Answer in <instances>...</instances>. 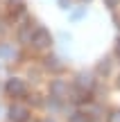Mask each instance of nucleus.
Returning a JSON list of instances; mask_svg holds the SVG:
<instances>
[{"label":"nucleus","instance_id":"2","mask_svg":"<svg viewBox=\"0 0 120 122\" xmlns=\"http://www.w3.org/2000/svg\"><path fill=\"white\" fill-rule=\"evenodd\" d=\"M5 91H7V95H11V97H23L27 93V86H25L23 79L11 77V79H7V84H5Z\"/></svg>","mask_w":120,"mask_h":122},{"label":"nucleus","instance_id":"13","mask_svg":"<svg viewBox=\"0 0 120 122\" xmlns=\"http://www.w3.org/2000/svg\"><path fill=\"white\" fill-rule=\"evenodd\" d=\"M61 9H70V0H61Z\"/></svg>","mask_w":120,"mask_h":122},{"label":"nucleus","instance_id":"15","mask_svg":"<svg viewBox=\"0 0 120 122\" xmlns=\"http://www.w3.org/2000/svg\"><path fill=\"white\" fill-rule=\"evenodd\" d=\"M116 54H118V57H120V39L116 41Z\"/></svg>","mask_w":120,"mask_h":122},{"label":"nucleus","instance_id":"6","mask_svg":"<svg viewBox=\"0 0 120 122\" xmlns=\"http://www.w3.org/2000/svg\"><path fill=\"white\" fill-rule=\"evenodd\" d=\"M75 86L79 88V91H91V88H93V79L89 77V75H77V79H75Z\"/></svg>","mask_w":120,"mask_h":122},{"label":"nucleus","instance_id":"10","mask_svg":"<svg viewBox=\"0 0 120 122\" xmlns=\"http://www.w3.org/2000/svg\"><path fill=\"white\" fill-rule=\"evenodd\" d=\"M70 122H93V118H91V115H86V113H79V111H77V113L70 115Z\"/></svg>","mask_w":120,"mask_h":122},{"label":"nucleus","instance_id":"14","mask_svg":"<svg viewBox=\"0 0 120 122\" xmlns=\"http://www.w3.org/2000/svg\"><path fill=\"white\" fill-rule=\"evenodd\" d=\"M104 2H107V5H109V7H111V9H113V7H116V5H118V0H104Z\"/></svg>","mask_w":120,"mask_h":122},{"label":"nucleus","instance_id":"5","mask_svg":"<svg viewBox=\"0 0 120 122\" xmlns=\"http://www.w3.org/2000/svg\"><path fill=\"white\" fill-rule=\"evenodd\" d=\"M36 27H32V23H27V25H23L21 30H18V41L21 43H32V36H34Z\"/></svg>","mask_w":120,"mask_h":122},{"label":"nucleus","instance_id":"8","mask_svg":"<svg viewBox=\"0 0 120 122\" xmlns=\"http://www.w3.org/2000/svg\"><path fill=\"white\" fill-rule=\"evenodd\" d=\"M45 68H48V70H54V72H59L63 66H61V61H59L57 57H48V59H45Z\"/></svg>","mask_w":120,"mask_h":122},{"label":"nucleus","instance_id":"12","mask_svg":"<svg viewBox=\"0 0 120 122\" xmlns=\"http://www.w3.org/2000/svg\"><path fill=\"white\" fill-rule=\"evenodd\" d=\"M109 122H120V111H116V113L109 115Z\"/></svg>","mask_w":120,"mask_h":122},{"label":"nucleus","instance_id":"4","mask_svg":"<svg viewBox=\"0 0 120 122\" xmlns=\"http://www.w3.org/2000/svg\"><path fill=\"white\" fill-rule=\"evenodd\" d=\"M27 115H30V111H27V106H23V104H14L11 109H9V120L11 122H25Z\"/></svg>","mask_w":120,"mask_h":122},{"label":"nucleus","instance_id":"1","mask_svg":"<svg viewBox=\"0 0 120 122\" xmlns=\"http://www.w3.org/2000/svg\"><path fill=\"white\" fill-rule=\"evenodd\" d=\"M32 45H34L36 50H45L52 45V34H50L45 27H36L34 36H32Z\"/></svg>","mask_w":120,"mask_h":122},{"label":"nucleus","instance_id":"3","mask_svg":"<svg viewBox=\"0 0 120 122\" xmlns=\"http://www.w3.org/2000/svg\"><path fill=\"white\" fill-rule=\"evenodd\" d=\"M68 95V84L63 81V79H54V81H50V97H54V100H61V97Z\"/></svg>","mask_w":120,"mask_h":122},{"label":"nucleus","instance_id":"11","mask_svg":"<svg viewBox=\"0 0 120 122\" xmlns=\"http://www.w3.org/2000/svg\"><path fill=\"white\" fill-rule=\"evenodd\" d=\"M109 70H111V61H109V59H102V61L98 63V72H100V75H107Z\"/></svg>","mask_w":120,"mask_h":122},{"label":"nucleus","instance_id":"9","mask_svg":"<svg viewBox=\"0 0 120 122\" xmlns=\"http://www.w3.org/2000/svg\"><path fill=\"white\" fill-rule=\"evenodd\" d=\"M0 59H16V50L11 45H0Z\"/></svg>","mask_w":120,"mask_h":122},{"label":"nucleus","instance_id":"16","mask_svg":"<svg viewBox=\"0 0 120 122\" xmlns=\"http://www.w3.org/2000/svg\"><path fill=\"white\" fill-rule=\"evenodd\" d=\"M43 122H54V120H50V118H48V120H43Z\"/></svg>","mask_w":120,"mask_h":122},{"label":"nucleus","instance_id":"7","mask_svg":"<svg viewBox=\"0 0 120 122\" xmlns=\"http://www.w3.org/2000/svg\"><path fill=\"white\" fill-rule=\"evenodd\" d=\"M9 11H11V16H21L25 11V7H23L21 0H9Z\"/></svg>","mask_w":120,"mask_h":122},{"label":"nucleus","instance_id":"17","mask_svg":"<svg viewBox=\"0 0 120 122\" xmlns=\"http://www.w3.org/2000/svg\"><path fill=\"white\" fill-rule=\"evenodd\" d=\"M118 86H120V79H118Z\"/></svg>","mask_w":120,"mask_h":122}]
</instances>
